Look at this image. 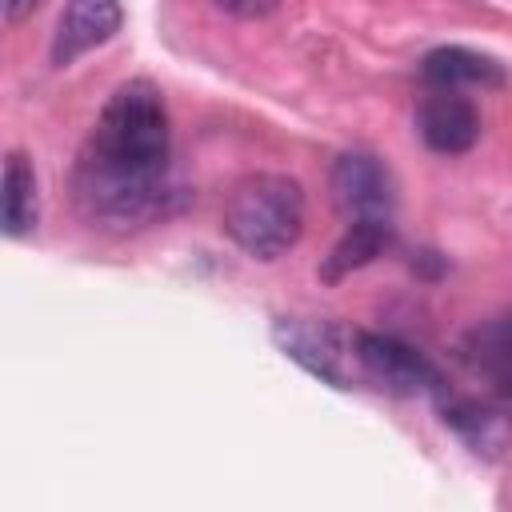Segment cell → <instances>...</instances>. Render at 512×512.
I'll return each mask as SVG.
<instances>
[{
	"instance_id": "1",
	"label": "cell",
	"mask_w": 512,
	"mask_h": 512,
	"mask_svg": "<svg viewBox=\"0 0 512 512\" xmlns=\"http://www.w3.org/2000/svg\"><path fill=\"white\" fill-rule=\"evenodd\" d=\"M72 200L92 228L120 236L176 212L172 124L148 76L124 80L100 108L72 168Z\"/></svg>"
},
{
	"instance_id": "2",
	"label": "cell",
	"mask_w": 512,
	"mask_h": 512,
	"mask_svg": "<svg viewBox=\"0 0 512 512\" xmlns=\"http://www.w3.org/2000/svg\"><path fill=\"white\" fill-rule=\"evenodd\" d=\"M220 224L248 256L276 260L304 232V192L292 176H280V172L244 176L232 184Z\"/></svg>"
},
{
	"instance_id": "3",
	"label": "cell",
	"mask_w": 512,
	"mask_h": 512,
	"mask_svg": "<svg viewBox=\"0 0 512 512\" xmlns=\"http://www.w3.org/2000/svg\"><path fill=\"white\" fill-rule=\"evenodd\" d=\"M272 340L304 364L312 376H320L332 388H356L360 376V352H356V328L332 324V320H308V316H284L272 324Z\"/></svg>"
},
{
	"instance_id": "4",
	"label": "cell",
	"mask_w": 512,
	"mask_h": 512,
	"mask_svg": "<svg viewBox=\"0 0 512 512\" xmlns=\"http://www.w3.org/2000/svg\"><path fill=\"white\" fill-rule=\"evenodd\" d=\"M356 352H360V376L364 384L392 392V396H416V392H444V376L440 368L412 344H404L400 336L388 332H364L356 328Z\"/></svg>"
},
{
	"instance_id": "5",
	"label": "cell",
	"mask_w": 512,
	"mask_h": 512,
	"mask_svg": "<svg viewBox=\"0 0 512 512\" xmlns=\"http://www.w3.org/2000/svg\"><path fill=\"white\" fill-rule=\"evenodd\" d=\"M332 200L344 212V220L360 216H392L396 208V184L380 156L372 152H344L332 164Z\"/></svg>"
},
{
	"instance_id": "6",
	"label": "cell",
	"mask_w": 512,
	"mask_h": 512,
	"mask_svg": "<svg viewBox=\"0 0 512 512\" xmlns=\"http://www.w3.org/2000/svg\"><path fill=\"white\" fill-rule=\"evenodd\" d=\"M416 132L440 156H460L480 140V112L460 88H428L416 104Z\"/></svg>"
},
{
	"instance_id": "7",
	"label": "cell",
	"mask_w": 512,
	"mask_h": 512,
	"mask_svg": "<svg viewBox=\"0 0 512 512\" xmlns=\"http://www.w3.org/2000/svg\"><path fill=\"white\" fill-rule=\"evenodd\" d=\"M460 364L488 388V396L512 412V316L484 320L464 332Z\"/></svg>"
},
{
	"instance_id": "8",
	"label": "cell",
	"mask_w": 512,
	"mask_h": 512,
	"mask_svg": "<svg viewBox=\"0 0 512 512\" xmlns=\"http://www.w3.org/2000/svg\"><path fill=\"white\" fill-rule=\"evenodd\" d=\"M120 24H124L120 0H64L56 36H52V64L68 68L84 52L108 44L120 32Z\"/></svg>"
},
{
	"instance_id": "9",
	"label": "cell",
	"mask_w": 512,
	"mask_h": 512,
	"mask_svg": "<svg viewBox=\"0 0 512 512\" xmlns=\"http://www.w3.org/2000/svg\"><path fill=\"white\" fill-rule=\"evenodd\" d=\"M432 400H436L444 424H448L472 452H480V456H500V452H504V444H508V436H512V416H508V408H500L496 400L484 404V400H476V396H452L448 388L436 392Z\"/></svg>"
},
{
	"instance_id": "10",
	"label": "cell",
	"mask_w": 512,
	"mask_h": 512,
	"mask_svg": "<svg viewBox=\"0 0 512 512\" xmlns=\"http://www.w3.org/2000/svg\"><path fill=\"white\" fill-rule=\"evenodd\" d=\"M420 76L428 88H500L508 80L504 64L488 52H476V48H460V44H444V48H432L424 60H420Z\"/></svg>"
},
{
	"instance_id": "11",
	"label": "cell",
	"mask_w": 512,
	"mask_h": 512,
	"mask_svg": "<svg viewBox=\"0 0 512 512\" xmlns=\"http://www.w3.org/2000/svg\"><path fill=\"white\" fill-rule=\"evenodd\" d=\"M388 248H392V216H360V220H348L344 236L332 244V252L320 264V280L324 284H336L348 272H356V268L372 264L376 256H384Z\"/></svg>"
},
{
	"instance_id": "12",
	"label": "cell",
	"mask_w": 512,
	"mask_h": 512,
	"mask_svg": "<svg viewBox=\"0 0 512 512\" xmlns=\"http://www.w3.org/2000/svg\"><path fill=\"white\" fill-rule=\"evenodd\" d=\"M40 200H36V168L24 152H8L4 160V232L24 240L36 228Z\"/></svg>"
},
{
	"instance_id": "13",
	"label": "cell",
	"mask_w": 512,
	"mask_h": 512,
	"mask_svg": "<svg viewBox=\"0 0 512 512\" xmlns=\"http://www.w3.org/2000/svg\"><path fill=\"white\" fill-rule=\"evenodd\" d=\"M280 0H216V8H224L228 16H240V20H256V16H268Z\"/></svg>"
},
{
	"instance_id": "14",
	"label": "cell",
	"mask_w": 512,
	"mask_h": 512,
	"mask_svg": "<svg viewBox=\"0 0 512 512\" xmlns=\"http://www.w3.org/2000/svg\"><path fill=\"white\" fill-rule=\"evenodd\" d=\"M36 4H40V0H4V20H8V24H20L24 16L36 12Z\"/></svg>"
}]
</instances>
